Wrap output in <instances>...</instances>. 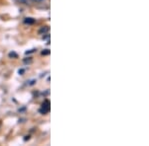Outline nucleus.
Returning a JSON list of instances; mask_svg holds the SVG:
<instances>
[{"mask_svg": "<svg viewBox=\"0 0 149 146\" xmlns=\"http://www.w3.org/2000/svg\"><path fill=\"white\" fill-rule=\"evenodd\" d=\"M50 111V102L49 101H45L44 103H43L42 105V108H41L40 112H42V114H47L48 112Z\"/></svg>", "mask_w": 149, "mask_h": 146, "instance_id": "nucleus-1", "label": "nucleus"}, {"mask_svg": "<svg viewBox=\"0 0 149 146\" xmlns=\"http://www.w3.org/2000/svg\"><path fill=\"white\" fill-rule=\"evenodd\" d=\"M49 31H50V28L48 27V26H45V27H42L39 30V34L41 35H48V33H49Z\"/></svg>", "mask_w": 149, "mask_h": 146, "instance_id": "nucleus-2", "label": "nucleus"}, {"mask_svg": "<svg viewBox=\"0 0 149 146\" xmlns=\"http://www.w3.org/2000/svg\"><path fill=\"white\" fill-rule=\"evenodd\" d=\"M48 1H49V0H30V2H33V3H35V4H45V3H47Z\"/></svg>", "mask_w": 149, "mask_h": 146, "instance_id": "nucleus-3", "label": "nucleus"}, {"mask_svg": "<svg viewBox=\"0 0 149 146\" xmlns=\"http://www.w3.org/2000/svg\"><path fill=\"white\" fill-rule=\"evenodd\" d=\"M25 23L26 24H33V23H35V20L33 18H26Z\"/></svg>", "mask_w": 149, "mask_h": 146, "instance_id": "nucleus-4", "label": "nucleus"}, {"mask_svg": "<svg viewBox=\"0 0 149 146\" xmlns=\"http://www.w3.org/2000/svg\"><path fill=\"white\" fill-rule=\"evenodd\" d=\"M50 53V51L49 49H45L44 51H42V54L43 56H47V54H49Z\"/></svg>", "mask_w": 149, "mask_h": 146, "instance_id": "nucleus-5", "label": "nucleus"}, {"mask_svg": "<svg viewBox=\"0 0 149 146\" xmlns=\"http://www.w3.org/2000/svg\"><path fill=\"white\" fill-rule=\"evenodd\" d=\"M9 56L12 57V56H14V57H17V54L16 53H14V52H11V53H9Z\"/></svg>", "mask_w": 149, "mask_h": 146, "instance_id": "nucleus-6", "label": "nucleus"}, {"mask_svg": "<svg viewBox=\"0 0 149 146\" xmlns=\"http://www.w3.org/2000/svg\"><path fill=\"white\" fill-rule=\"evenodd\" d=\"M21 1L24 2V3H25V4H28L29 2H30V0H21Z\"/></svg>", "mask_w": 149, "mask_h": 146, "instance_id": "nucleus-7", "label": "nucleus"}, {"mask_svg": "<svg viewBox=\"0 0 149 146\" xmlns=\"http://www.w3.org/2000/svg\"><path fill=\"white\" fill-rule=\"evenodd\" d=\"M23 72H24V70H23V69H21V70H19V74H20V73L22 74Z\"/></svg>", "mask_w": 149, "mask_h": 146, "instance_id": "nucleus-8", "label": "nucleus"}]
</instances>
